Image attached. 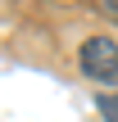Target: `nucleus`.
Segmentation results:
<instances>
[{"label": "nucleus", "mask_w": 118, "mask_h": 122, "mask_svg": "<svg viewBox=\"0 0 118 122\" xmlns=\"http://www.w3.org/2000/svg\"><path fill=\"white\" fill-rule=\"evenodd\" d=\"M77 63L91 81L100 86H118V41L114 36H86L77 50Z\"/></svg>", "instance_id": "1"}, {"label": "nucleus", "mask_w": 118, "mask_h": 122, "mask_svg": "<svg viewBox=\"0 0 118 122\" xmlns=\"http://www.w3.org/2000/svg\"><path fill=\"white\" fill-rule=\"evenodd\" d=\"M96 109L105 113V122H118V95H100V100H96Z\"/></svg>", "instance_id": "2"}, {"label": "nucleus", "mask_w": 118, "mask_h": 122, "mask_svg": "<svg viewBox=\"0 0 118 122\" xmlns=\"http://www.w3.org/2000/svg\"><path fill=\"white\" fill-rule=\"evenodd\" d=\"M96 5H100L105 18H114V23H118V0H96Z\"/></svg>", "instance_id": "3"}]
</instances>
